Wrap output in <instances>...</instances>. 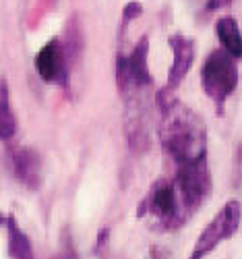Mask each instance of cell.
Segmentation results:
<instances>
[{
  "instance_id": "cell-3",
  "label": "cell",
  "mask_w": 242,
  "mask_h": 259,
  "mask_svg": "<svg viewBox=\"0 0 242 259\" xmlns=\"http://www.w3.org/2000/svg\"><path fill=\"white\" fill-rule=\"evenodd\" d=\"M201 85L207 98L217 106L219 114H224L226 100L238 88V64L226 50L215 48L209 52L201 67Z\"/></svg>"
},
{
  "instance_id": "cell-13",
  "label": "cell",
  "mask_w": 242,
  "mask_h": 259,
  "mask_svg": "<svg viewBox=\"0 0 242 259\" xmlns=\"http://www.w3.org/2000/svg\"><path fill=\"white\" fill-rule=\"evenodd\" d=\"M11 110V102H9V88H7V81L0 79V114H9Z\"/></svg>"
},
{
  "instance_id": "cell-9",
  "label": "cell",
  "mask_w": 242,
  "mask_h": 259,
  "mask_svg": "<svg viewBox=\"0 0 242 259\" xmlns=\"http://www.w3.org/2000/svg\"><path fill=\"white\" fill-rule=\"evenodd\" d=\"M13 166L17 179L27 189L35 191L41 185V160L35 149L31 147H19L13 154Z\"/></svg>"
},
{
  "instance_id": "cell-6",
  "label": "cell",
  "mask_w": 242,
  "mask_h": 259,
  "mask_svg": "<svg viewBox=\"0 0 242 259\" xmlns=\"http://www.w3.org/2000/svg\"><path fill=\"white\" fill-rule=\"evenodd\" d=\"M240 218H242V205L238 199H230L215 218L205 226V230L201 232V236L197 239L195 251L190 255V259H203L205 255H209L219 243L232 239L236 234L238 226H240Z\"/></svg>"
},
{
  "instance_id": "cell-4",
  "label": "cell",
  "mask_w": 242,
  "mask_h": 259,
  "mask_svg": "<svg viewBox=\"0 0 242 259\" xmlns=\"http://www.w3.org/2000/svg\"><path fill=\"white\" fill-rule=\"evenodd\" d=\"M174 185L178 189L186 213L192 215L211 195V175L207 168V160L176 166Z\"/></svg>"
},
{
  "instance_id": "cell-14",
  "label": "cell",
  "mask_w": 242,
  "mask_h": 259,
  "mask_svg": "<svg viewBox=\"0 0 242 259\" xmlns=\"http://www.w3.org/2000/svg\"><path fill=\"white\" fill-rule=\"evenodd\" d=\"M232 3V0H207V5H205V9L207 11H219V9H224V7H228Z\"/></svg>"
},
{
  "instance_id": "cell-12",
  "label": "cell",
  "mask_w": 242,
  "mask_h": 259,
  "mask_svg": "<svg viewBox=\"0 0 242 259\" xmlns=\"http://www.w3.org/2000/svg\"><path fill=\"white\" fill-rule=\"evenodd\" d=\"M141 13H143V5H141V3H128V5L124 7V11H122V29H124L133 19L141 17Z\"/></svg>"
},
{
  "instance_id": "cell-5",
  "label": "cell",
  "mask_w": 242,
  "mask_h": 259,
  "mask_svg": "<svg viewBox=\"0 0 242 259\" xmlns=\"http://www.w3.org/2000/svg\"><path fill=\"white\" fill-rule=\"evenodd\" d=\"M149 56V37L143 35L133 46L128 56L118 54L116 58V81L122 94L133 90H147L153 85V77L147 64Z\"/></svg>"
},
{
  "instance_id": "cell-1",
  "label": "cell",
  "mask_w": 242,
  "mask_h": 259,
  "mask_svg": "<svg viewBox=\"0 0 242 259\" xmlns=\"http://www.w3.org/2000/svg\"><path fill=\"white\" fill-rule=\"evenodd\" d=\"M162 110L160 141L176 166L207 160V128L203 118L174 96H158Z\"/></svg>"
},
{
  "instance_id": "cell-2",
  "label": "cell",
  "mask_w": 242,
  "mask_h": 259,
  "mask_svg": "<svg viewBox=\"0 0 242 259\" xmlns=\"http://www.w3.org/2000/svg\"><path fill=\"white\" fill-rule=\"evenodd\" d=\"M137 215H149L156 226H162L160 230H176L190 218L180 201L174 179H160L153 183L137 207Z\"/></svg>"
},
{
  "instance_id": "cell-8",
  "label": "cell",
  "mask_w": 242,
  "mask_h": 259,
  "mask_svg": "<svg viewBox=\"0 0 242 259\" xmlns=\"http://www.w3.org/2000/svg\"><path fill=\"white\" fill-rule=\"evenodd\" d=\"M168 44L172 48L174 60H172V67L168 71V81L158 96H174V92L178 90L182 85V81L186 79V75L192 67V60H195V44L184 33H172Z\"/></svg>"
},
{
  "instance_id": "cell-11",
  "label": "cell",
  "mask_w": 242,
  "mask_h": 259,
  "mask_svg": "<svg viewBox=\"0 0 242 259\" xmlns=\"http://www.w3.org/2000/svg\"><path fill=\"white\" fill-rule=\"evenodd\" d=\"M7 230H9V253L13 259H35L29 236L19 228L15 215H7Z\"/></svg>"
},
{
  "instance_id": "cell-10",
  "label": "cell",
  "mask_w": 242,
  "mask_h": 259,
  "mask_svg": "<svg viewBox=\"0 0 242 259\" xmlns=\"http://www.w3.org/2000/svg\"><path fill=\"white\" fill-rule=\"evenodd\" d=\"M215 33L222 44V50H226L232 58H242V31L238 25V19L232 15H222L215 21Z\"/></svg>"
},
{
  "instance_id": "cell-15",
  "label": "cell",
  "mask_w": 242,
  "mask_h": 259,
  "mask_svg": "<svg viewBox=\"0 0 242 259\" xmlns=\"http://www.w3.org/2000/svg\"><path fill=\"white\" fill-rule=\"evenodd\" d=\"M108 234H110V228H102V232L98 234V245H100V247H104V245H106Z\"/></svg>"
},
{
  "instance_id": "cell-7",
  "label": "cell",
  "mask_w": 242,
  "mask_h": 259,
  "mask_svg": "<svg viewBox=\"0 0 242 259\" xmlns=\"http://www.w3.org/2000/svg\"><path fill=\"white\" fill-rule=\"evenodd\" d=\"M73 58L75 54L69 50V46L60 37H52L35 54V71L46 83H56L67 88Z\"/></svg>"
}]
</instances>
